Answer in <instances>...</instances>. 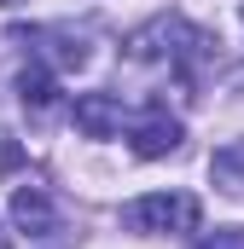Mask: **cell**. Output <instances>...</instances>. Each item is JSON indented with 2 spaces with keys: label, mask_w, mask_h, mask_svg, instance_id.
<instances>
[{
  "label": "cell",
  "mask_w": 244,
  "mask_h": 249,
  "mask_svg": "<svg viewBox=\"0 0 244 249\" xmlns=\"http://www.w3.org/2000/svg\"><path fill=\"white\" fill-rule=\"evenodd\" d=\"M198 197L192 191H151V197H134L122 209V226L140 232V238H163V232H198Z\"/></svg>",
  "instance_id": "6da1fadb"
},
{
  "label": "cell",
  "mask_w": 244,
  "mask_h": 249,
  "mask_svg": "<svg viewBox=\"0 0 244 249\" xmlns=\"http://www.w3.org/2000/svg\"><path fill=\"white\" fill-rule=\"evenodd\" d=\"M134 157H145V162H157V157H169V151H181V139H186V127L181 116H169L163 105H151L140 122H134Z\"/></svg>",
  "instance_id": "7a4b0ae2"
},
{
  "label": "cell",
  "mask_w": 244,
  "mask_h": 249,
  "mask_svg": "<svg viewBox=\"0 0 244 249\" xmlns=\"http://www.w3.org/2000/svg\"><path fill=\"white\" fill-rule=\"evenodd\" d=\"M12 41L47 47L41 64H53V70H81L87 64V35H76V29H12Z\"/></svg>",
  "instance_id": "3957f363"
},
{
  "label": "cell",
  "mask_w": 244,
  "mask_h": 249,
  "mask_svg": "<svg viewBox=\"0 0 244 249\" xmlns=\"http://www.w3.org/2000/svg\"><path fill=\"white\" fill-rule=\"evenodd\" d=\"M70 116H76V127L87 139H117L122 133V99L117 93H76Z\"/></svg>",
  "instance_id": "277c9868"
},
{
  "label": "cell",
  "mask_w": 244,
  "mask_h": 249,
  "mask_svg": "<svg viewBox=\"0 0 244 249\" xmlns=\"http://www.w3.org/2000/svg\"><path fill=\"white\" fill-rule=\"evenodd\" d=\"M12 226L29 232V238H53L59 232V209H53L47 186H18L12 191Z\"/></svg>",
  "instance_id": "5b68a950"
},
{
  "label": "cell",
  "mask_w": 244,
  "mask_h": 249,
  "mask_svg": "<svg viewBox=\"0 0 244 249\" xmlns=\"http://www.w3.org/2000/svg\"><path fill=\"white\" fill-rule=\"evenodd\" d=\"M18 105L29 110V116H53L59 110V81H53V64L29 58L18 70Z\"/></svg>",
  "instance_id": "8992f818"
},
{
  "label": "cell",
  "mask_w": 244,
  "mask_h": 249,
  "mask_svg": "<svg viewBox=\"0 0 244 249\" xmlns=\"http://www.w3.org/2000/svg\"><path fill=\"white\" fill-rule=\"evenodd\" d=\"M209 180H215V191H227V197L244 203V139L221 145V151L209 157Z\"/></svg>",
  "instance_id": "52a82bcc"
},
{
  "label": "cell",
  "mask_w": 244,
  "mask_h": 249,
  "mask_svg": "<svg viewBox=\"0 0 244 249\" xmlns=\"http://www.w3.org/2000/svg\"><path fill=\"white\" fill-rule=\"evenodd\" d=\"M198 249H244V226H215L198 238Z\"/></svg>",
  "instance_id": "ba28073f"
},
{
  "label": "cell",
  "mask_w": 244,
  "mask_h": 249,
  "mask_svg": "<svg viewBox=\"0 0 244 249\" xmlns=\"http://www.w3.org/2000/svg\"><path fill=\"white\" fill-rule=\"evenodd\" d=\"M18 162H23V151H18V139H12V133H0V174H12Z\"/></svg>",
  "instance_id": "9c48e42d"
},
{
  "label": "cell",
  "mask_w": 244,
  "mask_h": 249,
  "mask_svg": "<svg viewBox=\"0 0 244 249\" xmlns=\"http://www.w3.org/2000/svg\"><path fill=\"white\" fill-rule=\"evenodd\" d=\"M0 249H12V232H6V226H0Z\"/></svg>",
  "instance_id": "30bf717a"
},
{
  "label": "cell",
  "mask_w": 244,
  "mask_h": 249,
  "mask_svg": "<svg viewBox=\"0 0 244 249\" xmlns=\"http://www.w3.org/2000/svg\"><path fill=\"white\" fill-rule=\"evenodd\" d=\"M0 6H18V0H0Z\"/></svg>",
  "instance_id": "8fae6325"
},
{
  "label": "cell",
  "mask_w": 244,
  "mask_h": 249,
  "mask_svg": "<svg viewBox=\"0 0 244 249\" xmlns=\"http://www.w3.org/2000/svg\"><path fill=\"white\" fill-rule=\"evenodd\" d=\"M239 18H244V0H239Z\"/></svg>",
  "instance_id": "7c38bea8"
}]
</instances>
